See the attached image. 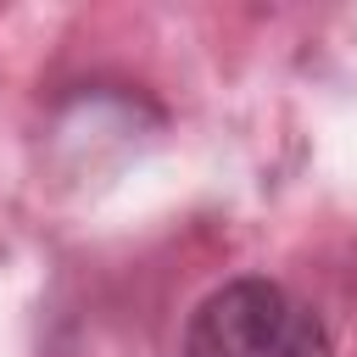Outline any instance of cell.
<instances>
[{
  "instance_id": "obj_1",
  "label": "cell",
  "mask_w": 357,
  "mask_h": 357,
  "mask_svg": "<svg viewBox=\"0 0 357 357\" xmlns=\"http://www.w3.org/2000/svg\"><path fill=\"white\" fill-rule=\"evenodd\" d=\"M184 357H329V329L301 296L251 273L195 307Z\"/></svg>"
}]
</instances>
